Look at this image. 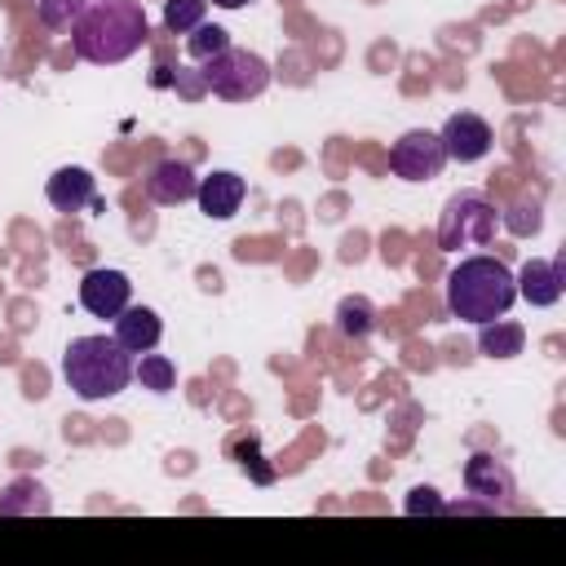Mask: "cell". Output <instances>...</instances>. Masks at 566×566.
Masks as SVG:
<instances>
[{
	"instance_id": "obj_1",
	"label": "cell",
	"mask_w": 566,
	"mask_h": 566,
	"mask_svg": "<svg viewBox=\"0 0 566 566\" xmlns=\"http://www.w3.org/2000/svg\"><path fill=\"white\" fill-rule=\"evenodd\" d=\"M150 35L142 0H88L71 27V49L93 66H115L133 57Z\"/></svg>"
},
{
	"instance_id": "obj_2",
	"label": "cell",
	"mask_w": 566,
	"mask_h": 566,
	"mask_svg": "<svg viewBox=\"0 0 566 566\" xmlns=\"http://www.w3.org/2000/svg\"><path fill=\"white\" fill-rule=\"evenodd\" d=\"M513 301H517V283H513V270L500 256H464L447 274V310L460 323L504 318Z\"/></svg>"
},
{
	"instance_id": "obj_3",
	"label": "cell",
	"mask_w": 566,
	"mask_h": 566,
	"mask_svg": "<svg viewBox=\"0 0 566 566\" xmlns=\"http://www.w3.org/2000/svg\"><path fill=\"white\" fill-rule=\"evenodd\" d=\"M62 380L84 398L102 402L128 389L133 380V354L115 336H75L62 349Z\"/></svg>"
},
{
	"instance_id": "obj_4",
	"label": "cell",
	"mask_w": 566,
	"mask_h": 566,
	"mask_svg": "<svg viewBox=\"0 0 566 566\" xmlns=\"http://www.w3.org/2000/svg\"><path fill=\"white\" fill-rule=\"evenodd\" d=\"M495 226H500V208L478 190H460L447 199V208L438 217V248L442 252L486 248L495 239Z\"/></svg>"
},
{
	"instance_id": "obj_5",
	"label": "cell",
	"mask_w": 566,
	"mask_h": 566,
	"mask_svg": "<svg viewBox=\"0 0 566 566\" xmlns=\"http://www.w3.org/2000/svg\"><path fill=\"white\" fill-rule=\"evenodd\" d=\"M203 84L226 97V102H248V97H261L265 84H270V62L252 49H226L217 53L212 62H203Z\"/></svg>"
},
{
	"instance_id": "obj_6",
	"label": "cell",
	"mask_w": 566,
	"mask_h": 566,
	"mask_svg": "<svg viewBox=\"0 0 566 566\" xmlns=\"http://www.w3.org/2000/svg\"><path fill=\"white\" fill-rule=\"evenodd\" d=\"M442 164H447V150H442L438 133H429V128H411L389 146V168L402 181H429L442 172Z\"/></svg>"
},
{
	"instance_id": "obj_7",
	"label": "cell",
	"mask_w": 566,
	"mask_h": 566,
	"mask_svg": "<svg viewBox=\"0 0 566 566\" xmlns=\"http://www.w3.org/2000/svg\"><path fill=\"white\" fill-rule=\"evenodd\" d=\"M464 486H469V495H478L491 513H504V509L513 504V491H517L509 464L495 460V455H469V460H464Z\"/></svg>"
},
{
	"instance_id": "obj_8",
	"label": "cell",
	"mask_w": 566,
	"mask_h": 566,
	"mask_svg": "<svg viewBox=\"0 0 566 566\" xmlns=\"http://www.w3.org/2000/svg\"><path fill=\"white\" fill-rule=\"evenodd\" d=\"M438 142H442L447 159H455V164H478V159H486V150H491L495 137H491V124H486L482 115L455 111V115L442 124Z\"/></svg>"
},
{
	"instance_id": "obj_9",
	"label": "cell",
	"mask_w": 566,
	"mask_h": 566,
	"mask_svg": "<svg viewBox=\"0 0 566 566\" xmlns=\"http://www.w3.org/2000/svg\"><path fill=\"white\" fill-rule=\"evenodd\" d=\"M133 296V283H128V274L124 270H88L84 279H80V305L93 314V318H115L124 305H133L128 301Z\"/></svg>"
},
{
	"instance_id": "obj_10",
	"label": "cell",
	"mask_w": 566,
	"mask_h": 566,
	"mask_svg": "<svg viewBox=\"0 0 566 566\" xmlns=\"http://www.w3.org/2000/svg\"><path fill=\"white\" fill-rule=\"evenodd\" d=\"M513 283H517V296L526 301V305H557L562 301V287H566V261L557 256V261H526L522 265V274H513Z\"/></svg>"
},
{
	"instance_id": "obj_11",
	"label": "cell",
	"mask_w": 566,
	"mask_h": 566,
	"mask_svg": "<svg viewBox=\"0 0 566 566\" xmlns=\"http://www.w3.org/2000/svg\"><path fill=\"white\" fill-rule=\"evenodd\" d=\"M195 186H199V177H195V168H190L186 159H159V164L146 172V195H150L155 203H164V208L195 199Z\"/></svg>"
},
{
	"instance_id": "obj_12",
	"label": "cell",
	"mask_w": 566,
	"mask_h": 566,
	"mask_svg": "<svg viewBox=\"0 0 566 566\" xmlns=\"http://www.w3.org/2000/svg\"><path fill=\"white\" fill-rule=\"evenodd\" d=\"M44 195H49V203H53L57 212H84V208L97 203V181H93L88 168H75V164H71V168H57V172L49 177Z\"/></svg>"
},
{
	"instance_id": "obj_13",
	"label": "cell",
	"mask_w": 566,
	"mask_h": 566,
	"mask_svg": "<svg viewBox=\"0 0 566 566\" xmlns=\"http://www.w3.org/2000/svg\"><path fill=\"white\" fill-rule=\"evenodd\" d=\"M243 195H248V181L239 172H212V177H199V186H195V199L212 221H230L239 212Z\"/></svg>"
},
{
	"instance_id": "obj_14",
	"label": "cell",
	"mask_w": 566,
	"mask_h": 566,
	"mask_svg": "<svg viewBox=\"0 0 566 566\" xmlns=\"http://www.w3.org/2000/svg\"><path fill=\"white\" fill-rule=\"evenodd\" d=\"M159 336H164V323H159V314H155L150 305H124V310L115 314V340H119L128 354L155 349Z\"/></svg>"
},
{
	"instance_id": "obj_15",
	"label": "cell",
	"mask_w": 566,
	"mask_h": 566,
	"mask_svg": "<svg viewBox=\"0 0 566 566\" xmlns=\"http://www.w3.org/2000/svg\"><path fill=\"white\" fill-rule=\"evenodd\" d=\"M478 327H482L478 332V349L486 358H513L526 345V327L513 323V318H491V323H478Z\"/></svg>"
},
{
	"instance_id": "obj_16",
	"label": "cell",
	"mask_w": 566,
	"mask_h": 566,
	"mask_svg": "<svg viewBox=\"0 0 566 566\" xmlns=\"http://www.w3.org/2000/svg\"><path fill=\"white\" fill-rule=\"evenodd\" d=\"M336 327H340V336H354V340L371 336V327H376L371 301H367V296H345V301L336 305Z\"/></svg>"
},
{
	"instance_id": "obj_17",
	"label": "cell",
	"mask_w": 566,
	"mask_h": 566,
	"mask_svg": "<svg viewBox=\"0 0 566 566\" xmlns=\"http://www.w3.org/2000/svg\"><path fill=\"white\" fill-rule=\"evenodd\" d=\"M500 226H504L509 234H517V239L535 234V230L544 226V203H539V195H522L513 208H504V212H500Z\"/></svg>"
},
{
	"instance_id": "obj_18",
	"label": "cell",
	"mask_w": 566,
	"mask_h": 566,
	"mask_svg": "<svg viewBox=\"0 0 566 566\" xmlns=\"http://www.w3.org/2000/svg\"><path fill=\"white\" fill-rule=\"evenodd\" d=\"M133 380H142V389L150 394H168L177 385V367L164 358V354H142V363H133Z\"/></svg>"
},
{
	"instance_id": "obj_19",
	"label": "cell",
	"mask_w": 566,
	"mask_h": 566,
	"mask_svg": "<svg viewBox=\"0 0 566 566\" xmlns=\"http://www.w3.org/2000/svg\"><path fill=\"white\" fill-rule=\"evenodd\" d=\"M226 49H230V31H221V27L199 22V27L186 35V53H190L195 62H212V57L226 53Z\"/></svg>"
},
{
	"instance_id": "obj_20",
	"label": "cell",
	"mask_w": 566,
	"mask_h": 566,
	"mask_svg": "<svg viewBox=\"0 0 566 566\" xmlns=\"http://www.w3.org/2000/svg\"><path fill=\"white\" fill-rule=\"evenodd\" d=\"M203 9H208V0H164V27L172 35H190L203 22Z\"/></svg>"
},
{
	"instance_id": "obj_21",
	"label": "cell",
	"mask_w": 566,
	"mask_h": 566,
	"mask_svg": "<svg viewBox=\"0 0 566 566\" xmlns=\"http://www.w3.org/2000/svg\"><path fill=\"white\" fill-rule=\"evenodd\" d=\"M84 4H88V0H40L35 13H40L44 27H53V31H71L75 18L84 13Z\"/></svg>"
},
{
	"instance_id": "obj_22",
	"label": "cell",
	"mask_w": 566,
	"mask_h": 566,
	"mask_svg": "<svg viewBox=\"0 0 566 566\" xmlns=\"http://www.w3.org/2000/svg\"><path fill=\"white\" fill-rule=\"evenodd\" d=\"M411 517H420V513H442V500H438V491L433 486H416L411 495H407V504H402Z\"/></svg>"
},
{
	"instance_id": "obj_23",
	"label": "cell",
	"mask_w": 566,
	"mask_h": 566,
	"mask_svg": "<svg viewBox=\"0 0 566 566\" xmlns=\"http://www.w3.org/2000/svg\"><path fill=\"white\" fill-rule=\"evenodd\" d=\"M212 4H221V9H243L248 0H212Z\"/></svg>"
}]
</instances>
